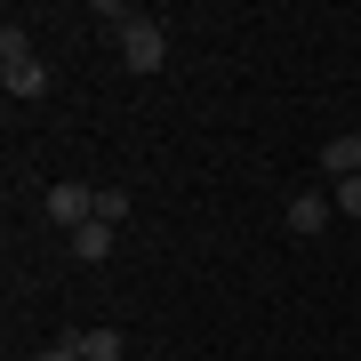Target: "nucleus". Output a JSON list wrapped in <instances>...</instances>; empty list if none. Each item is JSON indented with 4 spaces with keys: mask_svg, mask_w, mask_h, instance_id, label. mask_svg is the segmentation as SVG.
I'll return each mask as SVG.
<instances>
[{
    "mask_svg": "<svg viewBox=\"0 0 361 361\" xmlns=\"http://www.w3.org/2000/svg\"><path fill=\"white\" fill-rule=\"evenodd\" d=\"M40 209H49V217L65 225V233H80V225L97 217V193H89V185H73V177H56L49 193H40Z\"/></svg>",
    "mask_w": 361,
    "mask_h": 361,
    "instance_id": "3",
    "label": "nucleus"
},
{
    "mask_svg": "<svg viewBox=\"0 0 361 361\" xmlns=\"http://www.w3.org/2000/svg\"><path fill=\"white\" fill-rule=\"evenodd\" d=\"M32 361H89V353H80V337H56V345H40Z\"/></svg>",
    "mask_w": 361,
    "mask_h": 361,
    "instance_id": "10",
    "label": "nucleus"
},
{
    "mask_svg": "<svg viewBox=\"0 0 361 361\" xmlns=\"http://www.w3.org/2000/svg\"><path fill=\"white\" fill-rule=\"evenodd\" d=\"M329 217H337V201H329V193H297V201H289V217H281V225L297 233V241H313V233H322Z\"/></svg>",
    "mask_w": 361,
    "mask_h": 361,
    "instance_id": "4",
    "label": "nucleus"
},
{
    "mask_svg": "<svg viewBox=\"0 0 361 361\" xmlns=\"http://www.w3.org/2000/svg\"><path fill=\"white\" fill-rule=\"evenodd\" d=\"M121 217H129V193H121V185H104V193H97V225H121Z\"/></svg>",
    "mask_w": 361,
    "mask_h": 361,
    "instance_id": "8",
    "label": "nucleus"
},
{
    "mask_svg": "<svg viewBox=\"0 0 361 361\" xmlns=\"http://www.w3.org/2000/svg\"><path fill=\"white\" fill-rule=\"evenodd\" d=\"M80 353H89V361H121L129 337H121V329H80Z\"/></svg>",
    "mask_w": 361,
    "mask_h": 361,
    "instance_id": "7",
    "label": "nucleus"
},
{
    "mask_svg": "<svg viewBox=\"0 0 361 361\" xmlns=\"http://www.w3.org/2000/svg\"><path fill=\"white\" fill-rule=\"evenodd\" d=\"M322 169H329V177H361V129L329 137V145H322Z\"/></svg>",
    "mask_w": 361,
    "mask_h": 361,
    "instance_id": "5",
    "label": "nucleus"
},
{
    "mask_svg": "<svg viewBox=\"0 0 361 361\" xmlns=\"http://www.w3.org/2000/svg\"><path fill=\"white\" fill-rule=\"evenodd\" d=\"M337 217H361V177H337Z\"/></svg>",
    "mask_w": 361,
    "mask_h": 361,
    "instance_id": "9",
    "label": "nucleus"
},
{
    "mask_svg": "<svg viewBox=\"0 0 361 361\" xmlns=\"http://www.w3.org/2000/svg\"><path fill=\"white\" fill-rule=\"evenodd\" d=\"M0 80H8V97H49V65L25 25H0Z\"/></svg>",
    "mask_w": 361,
    "mask_h": 361,
    "instance_id": "1",
    "label": "nucleus"
},
{
    "mask_svg": "<svg viewBox=\"0 0 361 361\" xmlns=\"http://www.w3.org/2000/svg\"><path fill=\"white\" fill-rule=\"evenodd\" d=\"M121 56H129V73H161L169 65V32L153 16H129V25H121Z\"/></svg>",
    "mask_w": 361,
    "mask_h": 361,
    "instance_id": "2",
    "label": "nucleus"
},
{
    "mask_svg": "<svg viewBox=\"0 0 361 361\" xmlns=\"http://www.w3.org/2000/svg\"><path fill=\"white\" fill-rule=\"evenodd\" d=\"M73 257H80V265H104V257H113V225H97V217H89V225L73 233Z\"/></svg>",
    "mask_w": 361,
    "mask_h": 361,
    "instance_id": "6",
    "label": "nucleus"
}]
</instances>
